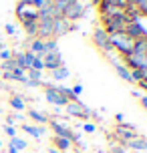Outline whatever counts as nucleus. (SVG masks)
<instances>
[{
    "label": "nucleus",
    "instance_id": "25",
    "mask_svg": "<svg viewBox=\"0 0 147 153\" xmlns=\"http://www.w3.org/2000/svg\"><path fill=\"white\" fill-rule=\"evenodd\" d=\"M36 24H39V20H32V22H22V26H24V30L28 32L32 38L36 36Z\"/></svg>",
    "mask_w": 147,
    "mask_h": 153
},
{
    "label": "nucleus",
    "instance_id": "35",
    "mask_svg": "<svg viewBox=\"0 0 147 153\" xmlns=\"http://www.w3.org/2000/svg\"><path fill=\"white\" fill-rule=\"evenodd\" d=\"M141 107H143V109H147V95H141Z\"/></svg>",
    "mask_w": 147,
    "mask_h": 153
},
{
    "label": "nucleus",
    "instance_id": "27",
    "mask_svg": "<svg viewBox=\"0 0 147 153\" xmlns=\"http://www.w3.org/2000/svg\"><path fill=\"white\" fill-rule=\"evenodd\" d=\"M26 2H28V6H32L34 10H40L42 6H47L50 0H26Z\"/></svg>",
    "mask_w": 147,
    "mask_h": 153
},
{
    "label": "nucleus",
    "instance_id": "30",
    "mask_svg": "<svg viewBox=\"0 0 147 153\" xmlns=\"http://www.w3.org/2000/svg\"><path fill=\"white\" fill-rule=\"evenodd\" d=\"M0 59H2V61H8V59H12V53H10L8 48H2V51H0Z\"/></svg>",
    "mask_w": 147,
    "mask_h": 153
},
{
    "label": "nucleus",
    "instance_id": "8",
    "mask_svg": "<svg viewBox=\"0 0 147 153\" xmlns=\"http://www.w3.org/2000/svg\"><path fill=\"white\" fill-rule=\"evenodd\" d=\"M115 135L121 141H131L133 137H135V127H133L131 123H121V125H117V129H115Z\"/></svg>",
    "mask_w": 147,
    "mask_h": 153
},
{
    "label": "nucleus",
    "instance_id": "14",
    "mask_svg": "<svg viewBox=\"0 0 147 153\" xmlns=\"http://www.w3.org/2000/svg\"><path fill=\"white\" fill-rule=\"evenodd\" d=\"M127 147H131L133 151H147V139H143V137H135L131 139V141H127Z\"/></svg>",
    "mask_w": 147,
    "mask_h": 153
},
{
    "label": "nucleus",
    "instance_id": "1",
    "mask_svg": "<svg viewBox=\"0 0 147 153\" xmlns=\"http://www.w3.org/2000/svg\"><path fill=\"white\" fill-rule=\"evenodd\" d=\"M109 42L111 48H117L121 54H131L133 46H135V38H131L127 32H115V34H109Z\"/></svg>",
    "mask_w": 147,
    "mask_h": 153
},
{
    "label": "nucleus",
    "instance_id": "16",
    "mask_svg": "<svg viewBox=\"0 0 147 153\" xmlns=\"http://www.w3.org/2000/svg\"><path fill=\"white\" fill-rule=\"evenodd\" d=\"M50 75H53V79L54 81H67L71 76V71H69V67H59V69H54V71H50Z\"/></svg>",
    "mask_w": 147,
    "mask_h": 153
},
{
    "label": "nucleus",
    "instance_id": "9",
    "mask_svg": "<svg viewBox=\"0 0 147 153\" xmlns=\"http://www.w3.org/2000/svg\"><path fill=\"white\" fill-rule=\"evenodd\" d=\"M42 65H45V69L48 71H54L59 69V67H62V56L61 53H48L42 56Z\"/></svg>",
    "mask_w": 147,
    "mask_h": 153
},
{
    "label": "nucleus",
    "instance_id": "39",
    "mask_svg": "<svg viewBox=\"0 0 147 153\" xmlns=\"http://www.w3.org/2000/svg\"><path fill=\"white\" fill-rule=\"evenodd\" d=\"M2 48H4V46H2V42H0V51H2Z\"/></svg>",
    "mask_w": 147,
    "mask_h": 153
},
{
    "label": "nucleus",
    "instance_id": "6",
    "mask_svg": "<svg viewBox=\"0 0 147 153\" xmlns=\"http://www.w3.org/2000/svg\"><path fill=\"white\" fill-rule=\"evenodd\" d=\"M36 38L40 40H48L53 36V20L50 18H39V24H36Z\"/></svg>",
    "mask_w": 147,
    "mask_h": 153
},
{
    "label": "nucleus",
    "instance_id": "31",
    "mask_svg": "<svg viewBox=\"0 0 147 153\" xmlns=\"http://www.w3.org/2000/svg\"><path fill=\"white\" fill-rule=\"evenodd\" d=\"M4 131H6V135H8L10 139H12V137H16V129H14V127H10V125H6V127H4Z\"/></svg>",
    "mask_w": 147,
    "mask_h": 153
},
{
    "label": "nucleus",
    "instance_id": "26",
    "mask_svg": "<svg viewBox=\"0 0 147 153\" xmlns=\"http://www.w3.org/2000/svg\"><path fill=\"white\" fill-rule=\"evenodd\" d=\"M14 69H16L14 59H8V61H2V73H4V75H6V73H12Z\"/></svg>",
    "mask_w": 147,
    "mask_h": 153
},
{
    "label": "nucleus",
    "instance_id": "22",
    "mask_svg": "<svg viewBox=\"0 0 147 153\" xmlns=\"http://www.w3.org/2000/svg\"><path fill=\"white\" fill-rule=\"evenodd\" d=\"M6 79H14V81H20V83H26V73L20 69H14L12 73H6Z\"/></svg>",
    "mask_w": 147,
    "mask_h": 153
},
{
    "label": "nucleus",
    "instance_id": "7",
    "mask_svg": "<svg viewBox=\"0 0 147 153\" xmlns=\"http://www.w3.org/2000/svg\"><path fill=\"white\" fill-rule=\"evenodd\" d=\"M47 101L50 105H54V107H65V105L69 103V99H67L56 87H50V85L47 87Z\"/></svg>",
    "mask_w": 147,
    "mask_h": 153
},
{
    "label": "nucleus",
    "instance_id": "10",
    "mask_svg": "<svg viewBox=\"0 0 147 153\" xmlns=\"http://www.w3.org/2000/svg\"><path fill=\"white\" fill-rule=\"evenodd\" d=\"M50 123V127H53V131H54V137H62V139H71L73 141V131L65 125V123H61V121H48Z\"/></svg>",
    "mask_w": 147,
    "mask_h": 153
},
{
    "label": "nucleus",
    "instance_id": "32",
    "mask_svg": "<svg viewBox=\"0 0 147 153\" xmlns=\"http://www.w3.org/2000/svg\"><path fill=\"white\" fill-rule=\"evenodd\" d=\"M71 93H73V95H75V97H79V95H81V93H83V85H75V87H73V89H71Z\"/></svg>",
    "mask_w": 147,
    "mask_h": 153
},
{
    "label": "nucleus",
    "instance_id": "20",
    "mask_svg": "<svg viewBox=\"0 0 147 153\" xmlns=\"http://www.w3.org/2000/svg\"><path fill=\"white\" fill-rule=\"evenodd\" d=\"M73 147V141L71 139H62V137H54V149H59V151H67Z\"/></svg>",
    "mask_w": 147,
    "mask_h": 153
},
{
    "label": "nucleus",
    "instance_id": "12",
    "mask_svg": "<svg viewBox=\"0 0 147 153\" xmlns=\"http://www.w3.org/2000/svg\"><path fill=\"white\" fill-rule=\"evenodd\" d=\"M69 22L65 20V18H54L53 20V36H62V34H67L69 32Z\"/></svg>",
    "mask_w": 147,
    "mask_h": 153
},
{
    "label": "nucleus",
    "instance_id": "29",
    "mask_svg": "<svg viewBox=\"0 0 147 153\" xmlns=\"http://www.w3.org/2000/svg\"><path fill=\"white\" fill-rule=\"evenodd\" d=\"M81 127H83V131H85V133H95V131H97L95 123H89V121H85L83 125H81Z\"/></svg>",
    "mask_w": 147,
    "mask_h": 153
},
{
    "label": "nucleus",
    "instance_id": "37",
    "mask_svg": "<svg viewBox=\"0 0 147 153\" xmlns=\"http://www.w3.org/2000/svg\"><path fill=\"white\" fill-rule=\"evenodd\" d=\"M139 87H141V89H145V91H147V81H139Z\"/></svg>",
    "mask_w": 147,
    "mask_h": 153
},
{
    "label": "nucleus",
    "instance_id": "13",
    "mask_svg": "<svg viewBox=\"0 0 147 153\" xmlns=\"http://www.w3.org/2000/svg\"><path fill=\"white\" fill-rule=\"evenodd\" d=\"M28 53H32L34 56H39V59H42V56H45V40L32 38L30 40V51H28Z\"/></svg>",
    "mask_w": 147,
    "mask_h": 153
},
{
    "label": "nucleus",
    "instance_id": "28",
    "mask_svg": "<svg viewBox=\"0 0 147 153\" xmlns=\"http://www.w3.org/2000/svg\"><path fill=\"white\" fill-rule=\"evenodd\" d=\"M30 69L32 71H45V65H42V59H39V56H34V61H32V65H30Z\"/></svg>",
    "mask_w": 147,
    "mask_h": 153
},
{
    "label": "nucleus",
    "instance_id": "33",
    "mask_svg": "<svg viewBox=\"0 0 147 153\" xmlns=\"http://www.w3.org/2000/svg\"><path fill=\"white\" fill-rule=\"evenodd\" d=\"M4 28H6V32H8V34H14V32H16V26H14V24H6Z\"/></svg>",
    "mask_w": 147,
    "mask_h": 153
},
{
    "label": "nucleus",
    "instance_id": "34",
    "mask_svg": "<svg viewBox=\"0 0 147 153\" xmlns=\"http://www.w3.org/2000/svg\"><path fill=\"white\" fill-rule=\"evenodd\" d=\"M115 121L119 123V125H121V123H125V117H123V113H117V115H115Z\"/></svg>",
    "mask_w": 147,
    "mask_h": 153
},
{
    "label": "nucleus",
    "instance_id": "18",
    "mask_svg": "<svg viewBox=\"0 0 147 153\" xmlns=\"http://www.w3.org/2000/svg\"><path fill=\"white\" fill-rule=\"evenodd\" d=\"M22 129L30 135V137H34V139H40L42 135H45V129L40 127V125H22Z\"/></svg>",
    "mask_w": 147,
    "mask_h": 153
},
{
    "label": "nucleus",
    "instance_id": "24",
    "mask_svg": "<svg viewBox=\"0 0 147 153\" xmlns=\"http://www.w3.org/2000/svg\"><path fill=\"white\" fill-rule=\"evenodd\" d=\"M24 73H26V81H30V83H34V85H40V73L39 71L28 69V71H24Z\"/></svg>",
    "mask_w": 147,
    "mask_h": 153
},
{
    "label": "nucleus",
    "instance_id": "36",
    "mask_svg": "<svg viewBox=\"0 0 147 153\" xmlns=\"http://www.w3.org/2000/svg\"><path fill=\"white\" fill-rule=\"evenodd\" d=\"M111 153H125V149H123V147H111Z\"/></svg>",
    "mask_w": 147,
    "mask_h": 153
},
{
    "label": "nucleus",
    "instance_id": "11",
    "mask_svg": "<svg viewBox=\"0 0 147 153\" xmlns=\"http://www.w3.org/2000/svg\"><path fill=\"white\" fill-rule=\"evenodd\" d=\"M125 32H127L131 38H135V40H137V38H147V30L141 26L139 22H129Z\"/></svg>",
    "mask_w": 147,
    "mask_h": 153
},
{
    "label": "nucleus",
    "instance_id": "3",
    "mask_svg": "<svg viewBox=\"0 0 147 153\" xmlns=\"http://www.w3.org/2000/svg\"><path fill=\"white\" fill-rule=\"evenodd\" d=\"M16 14L20 18V22H32V20H39V12L32 6H28L26 0H20L16 4Z\"/></svg>",
    "mask_w": 147,
    "mask_h": 153
},
{
    "label": "nucleus",
    "instance_id": "5",
    "mask_svg": "<svg viewBox=\"0 0 147 153\" xmlns=\"http://www.w3.org/2000/svg\"><path fill=\"white\" fill-rule=\"evenodd\" d=\"M83 12H85V6H83V4H77V2L73 0L69 6L62 10V18H65L67 22H73V20H79V18L83 16Z\"/></svg>",
    "mask_w": 147,
    "mask_h": 153
},
{
    "label": "nucleus",
    "instance_id": "23",
    "mask_svg": "<svg viewBox=\"0 0 147 153\" xmlns=\"http://www.w3.org/2000/svg\"><path fill=\"white\" fill-rule=\"evenodd\" d=\"M48 53H59L56 38H48V40H45V54H48Z\"/></svg>",
    "mask_w": 147,
    "mask_h": 153
},
{
    "label": "nucleus",
    "instance_id": "38",
    "mask_svg": "<svg viewBox=\"0 0 147 153\" xmlns=\"http://www.w3.org/2000/svg\"><path fill=\"white\" fill-rule=\"evenodd\" d=\"M48 153H61V151H59V149H54V147H50V149H48Z\"/></svg>",
    "mask_w": 147,
    "mask_h": 153
},
{
    "label": "nucleus",
    "instance_id": "2",
    "mask_svg": "<svg viewBox=\"0 0 147 153\" xmlns=\"http://www.w3.org/2000/svg\"><path fill=\"white\" fill-rule=\"evenodd\" d=\"M65 111H67L69 117H77V119H83V121H87L91 117V109L81 101H69L65 105Z\"/></svg>",
    "mask_w": 147,
    "mask_h": 153
},
{
    "label": "nucleus",
    "instance_id": "17",
    "mask_svg": "<svg viewBox=\"0 0 147 153\" xmlns=\"http://www.w3.org/2000/svg\"><path fill=\"white\" fill-rule=\"evenodd\" d=\"M22 149H26V141L20 137H12L10 139V145H8V151L10 153H18L22 151Z\"/></svg>",
    "mask_w": 147,
    "mask_h": 153
},
{
    "label": "nucleus",
    "instance_id": "15",
    "mask_svg": "<svg viewBox=\"0 0 147 153\" xmlns=\"http://www.w3.org/2000/svg\"><path fill=\"white\" fill-rule=\"evenodd\" d=\"M113 61V59H111ZM113 67H115V71H117V75L121 76V79H125L127 83H133V79H131V71L127 69L125 65H121V62H117V61H113Z\"/></svg>",
    "mask_w": 147,
    "mask_h": 153
},
{
    "label": "nucleus",
    "instance_id": "21",
    "mask_svg": "<svg viewBox=\"0 0 147 153\" xmlns=\"http://www.w3.org/2000/svg\"><path fill=\"white\" fill-rule=\"evenodd\" d=\"M28 115H30V119H32V121L40 123V125H45V123H48V117H47L45 113H40V111H36V109H30V111H28Z\"/></svg>",
    "mask_w": 147,
    "mask_h": 153
},
{
    "label": "nucleus",
    "instance_id": "40",
    "mask_svg": "<svg viewBox=\"0 0 147 153\" xmlns=\"http://www.w3.org/2000/svg\"><path fill=\"white\" fill-rule=\"evenodd\" d=\"M0 147H2V143H0Z\"/></svg>",
    "mask_w": 147,
    "mask_h": 153
},
{
    "label": "nucleus",
    "instance_id": "19",
    "mask_svg": "<svg viewBox=\"0 0 147 153\" xmlns=\"http://www.w3.org/2000/svg\"><path fill=\"white\" fill-rule=\"evenodd\" d=\"M10 107L14 109V111H18V113H22L24 109H26V103H24L22 97L14 95V97H10Z\"/></svg>",
    "mask_w": 147,
    "mask_h": 153
},
{
    "label": "nucleus",
    "instance_id": "4",
    "mask_svg": "<svg viewBox=\"0 0 147 153\" xmlns=\"http://www.w3.org/2000/svg\"><path fill=\"white\" fill-rule=\"evenodd\" d=\"M93 42L97 46H99L103 53H107V54H111L113 53V48H111V42H109V34L105 32V28H95L93 30Z\"/></svg>",
    "mask_w": 147,
    "mask_h": 153
}]
</instances>
